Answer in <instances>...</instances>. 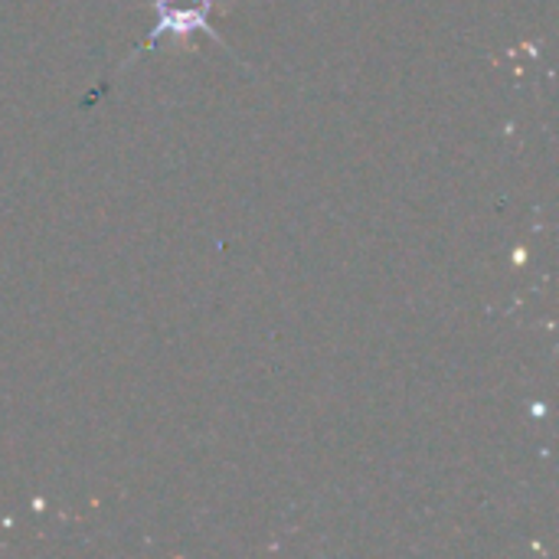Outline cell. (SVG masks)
Wrapping results in <instances>:
<instances>
[{
  "instance_id": "cell-1",
  "label": "cell",
  "mask_w": 559,
  "mask_h": 559,
  "mask_svg": "<svg viewBox=\"0 0 559 559\" xmlns=\"http://www.w3.org/2000/svg\"><path fill=\"white\" fill-rule=\"evenodd\" d=\"M154 13H157L154 29L147 33L144 43L134 46V52L121 62V69H128L141 52L154 49L160 39H190L193 33H203V36L213 39L219 49L233 52V49L223 43L219 29L210 23V16L216 13V0H154Z\"/></svg>"
}]
</instances>
